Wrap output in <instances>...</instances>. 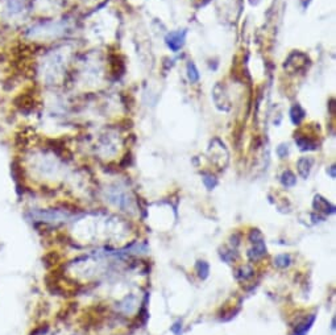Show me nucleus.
<instances>
[{
    "label": "nucleus",
    "mask_w": 336,
    "mask_h": 335,
    "mask_svg": "<svg viewBox=\"0 0 336 335\" xmlns=\"http://www.w3.org/2000/svg\"><path fill=\"white\" fill-rule=\"evenodd\" d=\"M304 116V112L303 110L299 107V106H295V107H293L292 110V120L294 122L295 124H298L300 122V120L303 119Z\"/></svg>",
    "instance_id": "obj_2"
},
{
    "label": "nucleus",
    "mask_w": 336,
    "mask_h": 335,
    "mask_svg": "<svg viewBox=\"0 0 336 335\" xmlns=\"http://www.w3.org/2000/svg\"><path fill=\"white\" fill-rule=\"evenodd\" d=\"M185 37L186 32L185 31H178V32H171L166 36V44L169 46L173 52H178L179 49L183 46L185 44Z\"/></svg>",
    "instance_id": "obj_1"
},
{
    "label": "nucleus",
    "mask_w": 336,
    "mask_h": 335,
    "mask_svg": "<svg viewBox=\"0 0 336 335\" xmlns=\"http://www.w3.org/2000/svg\"><path fill=\"white\" fill-rule=\"evenodd\" d=\"M187 76H189V80L191 82H197L199 80V73H198L195 65L191 64V62H189V65H187Z\"/></svg>",
    "instance_id": "obj_3"
},
{
    "label": "nucleus",
    "mask_w": 336,
    "mask_h": 335,
    "mask_svg": "<svg viewBox=\"0 0 336 335\" xmlns=\"http://www.w3.org/2000/svg\"><path fill=\"white\" fill-rule=\"evenodd\" d=\"M284 152L288 153V145H281V147L278 148V153H280V156H284Z\"/></svg>",
    "instance_id": "obj_5"
},
{
    "label": "nucleus",
    "mask_w": 336,
    "mask_h": 335,
    "mask_svg": "<svg viewBox=\"0 0 336 335\" xmlns=\"http://www.w3.org/2000/svg\"><path fill=\"white\" fill-rule=\"evenodd\" d=\"M282 182H284L285 186H293V185L295 184V178L293 176V173L290 172L284 173V176H282Z\"/></svg>",
    "instance_id": "obj_4"
}]
</instances>
